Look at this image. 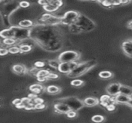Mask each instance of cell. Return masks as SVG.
I'll list each match as a JSON object with an SVG mask.
<instances>
[{"mask_svg": "<svg viewBox=\"0 0 132 123\" xmlns=\"http://www.w3.org/2000/svg\"><path fill=\"white\" fill-rule=\"evenodd\" d=\"M44 62H36L35 64H34V65H35V67L36 68H37V69H39V68H43V66H44Z\"/></svg>", "mask_w": 132, "mask_h": 123, "instance_id": "37", "label": "cell"}, {"mask_svg": "<svg viewBox=\"0 0 132 123\" xmlns=\"http://www.w3.org/2000/svg\"><path fill=\"white\" fill-rule=\"evenodd\" d=\"M50 3L55 5V6H56V7H58V8H60L63 5V2L62 1H58V0L57 1H50Z\"/></svg>", "mask_w": 132, "mask_h": 123, "instance_id": "30", "label": "cell"}, {"mask_svg": "<svg viewBox=\"0 0 132 123\" xmlns=\"http://www.w3.org/2000/svg\"><path fill=\"white\" fill-rule=\"evenodd\" d=\"M101 2L105 7H111V6H114L113 5V1H103V2Z\"/></svg>", "mask_w": 132, "mask_h": 123, "instance_id": "31", "label": "cell"}, {"mask_svg": "<svg viewBox=\"0 0 132 123\" xmlns=\"http://www.w3.org/2000/svg\"><path fill=\"white\" fill-rule=\"evenodd\" d=\"M16 27H12L8 29H3L0 32V37L3 39L12 38L15 39L16 36Z\"/></svg>", "mask_w": 132, "mask_h": 123, "instance_id": "5", "label": "cell"}, {"mask_svg": "<svg viewBox=\"0 0 132 123\" xmlns=\"http://www.w3.org/2000/svg\"><path fill=\"white\" fill-rule=\"evenodd\" d=\"M130 40H131V42H132V38H131V39H130Z\"/></svg>", "mask_w": 132, "mask_h": 123, "instance_id": "46", "label": "cell"}, {"mask_svg": "<svg viewBox=\"0 0 132 123\" xmlns=\"http://www.w3.org/2000/svg\"><path fill=\"white\" fill-rule=\"evenodd\" d=\"M84 84V81H82L80 79H74V80L71 81V82H70V85L74 87H79V86H83Z\"/></svg>", "mask_w": 132, "mask_h": 123, "instance_id": "22", "label": "cell"}, {"mask_svg": "<svg viewBox=\"0 0 132 123\" xmlns=\"http://www.w3.org/2000/svg\"><path fill=\"white\" fill-rule=\"evenodd\" d=\"M15 107H16V108H18V109H25V105H24L22 102H20L19 104L16 105V106H15Z\"/></svg>", "mask_w": 132, "mask_h": 123, "instance_id": "41", "label": "cell"}, {"mask_svg": "<svg viewBox=\"0 0 132 123\" xmlns=\"http://www.w3.org/2000/svg\"><path fill=\"white\" fill-rule=\"evenodd\" d=\"M79 16V12L76 11H68L61 18V23L63 25H70L77 21Z\"/></svg>", "mask_w": 132, "mask_h": 123, "instance_id": "4", "label": "cell"}, {"mask_svg": "<svg viewBox=\"0 0 132 123\" xmlns=\"http://www.w3.org/2000/svg\"><path fill=\"white\" fill-rule=\"evenodd\" d=\"M32 25H33V22L29 19L22 20L19 22V26L20 28H22V29H28V28L32 27Z\"/></svg>", "mask_w": 132, "mask_h": 123, "instance_id": "17", "label": "cell"}, {"mask_svg": "<svg viewBox=\"0 0 132 123\" xmlns=\"http://www.w3.org/2000/svg\"><path fill=\"white\" fill-rule=\"evenodd\" d=\"M38 3H39V5H43V6H45V5H48V4H49V1H46V0H40V1H39V2H38Z\"/></svg>", "mask_w": 132, "mask_h": 123, "instance_id": "39", "label": "cell"}, {"mask_svg": "<svg viewBox=\"0 0 132 123\" xmlns=\"http://www.w3.org/2000/svg\"><path fill=\"white\" fill-rule=\"evenodd\" d=\"M9 53V50L8 49H5V48H0V56H4L6 55Z\"/></svg>", "mask_w": 132, "mask_h": 123, "instance_id": "32", "label": "cell"}, {"mask_svg": "<svg viewBox=\"0 0 132 123\" xmlns=\"http://www.w3.org/2000/svg\"><path fill=\"white\" fill-rule=\"evenodd\" d=\"M84 106H89V107H93L99 104V100L97 98L94 97H87L84 100Z\"/></svg>", "mask_w": 132, "mask_h": 123, "instance_id": "11", "label": "cell"}, {"mask_svg": "<svg viewBox=\"0 0 132 123\" xmlns=\"http://www.w3.org/2000/svg\"><path fill=\"white\" fill-rule=\"evenodd\" d=\"M60 102H63L65 104H67L71 110L73 111H77L80 110V109H82L84 106V102H81L80 100H79L78 99L75 98V97H69V98H66L64 99H62L60 101Z\"/></svg>", "mask_w": 132, "mask_h": 123, "instance_id": "2", "label": "cell"}, {"mask_svg": "<svg viewBox=\"0 0 132 123\" xmlns=\"http://www.w3.org/2000/svg\"><path fill=\"white\" fill-rule=\"evenodd\" d=\"M77 112H76V111H73V110H70V111L67 114V117L70 118V119H73V118L77 117Z\"/></svg>", "mask_w": 132, "mask_h": 123, "instance_id": "29", "label": "cell"}, {"mask_svg": "<svg viewBox=\"0 0 132 123\" xmlns=\"http://www.w3.org/2000/svg\"><path fill=\"white\" fill-rule=\"evenodd\" d=\"M32 102L35 105H37V104H43L44 102V101H43V99H42L40 98H36L35 99L32 100Z\"/></svg>", "mask_w": 132, "mask_h": 123, "instance_id": "34", "label": "cell"}, {"mask_svg": "<svg viewBox=\"0 0 132 123\" xmlns=\"http://www.w3.org/2000/svg\"><path fill=\"white\" fill-rule=\"evenodd\" d=\"M120 94H122V95L131 97V96H132V89L129 86H125V85H121Z\"/></svg>", "mask_w": 132, "mask_h": 123, "instance_id": "13", "label": "cell"}, {"mask_svg": "<svg viewBox=\"0 0 132 123\" xmlns=\"http://www.w3.org/2000/svg\"><path fill=\"white\" fill-rule=\"evenodd\" d=\"M50 72L48 71V70H46V69H41V70H39L36 75V78L38 77H42V78H46L47 79V76L49 75Z\"/></svg>", "mask_w": 132, "mask_h": 123, "instance_id": "20", "label": "cell"}, {"mask_svg": "<svg viewBox=\"0 0 132 123\" xmlns=\"http://www.w3.org/2000/svg\"><path fill=\"white\" fill-rule=\"evenodd\" d=\"M99 77L104 79H111L113 77V73L110 71H102L99 72Z\"/></svg>", "mask_w": 132, "mask_h": 123, "instance_id": "18", "label": "cell"}, {"mask_svg": "<svg viewBox=\"0 0 132 123\" xmlns=\"http://www.w3.org/2000/svg\"><path fill=\"white\" fill-rule=\"evenodd\" d=\"M20 102H22L21 99H15V100H13V101H12V104H13V105H15V106H16V105L19 104Z\"/></svg>", "mask_w": 132, "mask_h": 123, "instance_id": "40", "label": "cell"}, {"mask_svg": "<svg viewBox=\"0 0 132 123\" xmlns=\"http://www.w3.org/2000/svg\"><path fill=\"white\" fill-rule=\"evenodd\" d=\"M107 108H108L110 111H112V110L114 109V106L113 105H108V106H107Z\"/></svg>", "mask_w": 132, "mask_h": 123, "instance_id": "44", "label": "cell"}, {"mask_svg": "<svg viewBox=\"0 0 132 123\" xmlns=\"http://www.w3.org/2000/svg\"><path fill=\"white\" fill-rule=\"evenodd\" d=\"M127 27L130 29H132V20H130L128 22V25H127Z\"/></svg>", "mask_w": 132, "mask_h": 123, "instance_id": "43", "label": "cell"}, {"mask_svg": "<svg viewBox=\"0 0 132 123\" xmlns=\"http://www.w3.org/2000/svg\"><path fill=\"white\" fill-rule=\"evenodd\" d=\"M60 63V62L58 60H50V61L49 62V65H50L52 68H54V69H58Z\"/></svg>", "mask_w": 132, "mask_h": 123, "instance_id": "26", "label": "cell"}, {"mask_svg": "<svg viewBox=\"0 0 132 123\" xmlns=\"http://www.w3.org/2000/svg\"><path fill=\"white\" fill-rule=\"evenodd\" d=\"M122 49L127 56L132 58V42L130 39L126 40L122 43Z\"/></svg>", "mask_w": 132, "mask_h": 123, "instance_id": "8", "label": "cell"}, {"mask_svg": "<svg viewBox=\"0 0 132 123\" xmlns=\"http://www.w3.org/2000/svg\"><path fill=\"white\" fill-rule=\"evenodd\" d=\"M46 109V105H44L43 103V104H37V105H35V109L40 110V109Z\"/></svg>", "mask_w": 132, "mask_h": 123, "instance_id": "35", "label": "cell"}, {"mask_svg": "<svg viewBox=\"0 0 132 123\" xmlns=\"http://www.w3.org/2000/svg\"><path fill=\"white\" fill-rule=\"evenodd\" d=\"M46 23L49 24V25H56V24H60L61 23V18L60 17H56L54 15H52L49 18L48 20H46L45 22Z\"/></svg>", "mask_w": 132, "mask_h": 123, "instance_id": "16", "label": "cell"}, {"mask_svg": "<svg viewBox=\"0 0 132 123\" xmlns=\"http://www.w3.org/2000/svg\"><path fill=\"white\" fill-rule=\"evenodd\" d=\"M129 3H131V1H121V5H127Z\"/></svg>", "mask_w": 132, "mask_h": 123, "instance_id": "45", "label": "cell"}, {"mask_svg": "<svg viewBox=\"0 0 132 123\" xmlns=\"http://www.w3.org/2000/svg\"><path fill=\"white\" fill-rule=\"evenodd\" d=\"M8 50H9V53H11V54H17V53L21 52L19 47H17V46H12L9 48Z\"/></svg>", "mask_w": 132, "mask_h": 123, "instance_id": "25", "label": "cell"}, {"mask_svg": "<svg viewBox=\"0 0 132 123\" xmlns=\"http://www.w3.org/2000/svg\"><path fill=\"white\" fill-rule=\"evenodd\" d=\"M61 91V89L56 86H49L47 88H46V92L49 93V94H51V95H56V94H58L60 93Z\"/></svg>", "mask_w": 132, "mask_h": 123, "instance_id": "15", "label": "cell"}, {"mask_svg": "<svg viewBox=\"0 0 132 123\" xmlns=\"http://www.w3.org/2000/svg\"><path fill=\"white\" fill-rule=\"evenodd\" d=\"M21 101H22V102L25 105V107H26V105H28V104H29L30 102H32V99H29V97H24V98H22L21 99Z\"/></svg>", "mask_w": 132, "mask_h": 123, "instance_id": "28", "label": "cell"}, {"mask_svg": "<svg viewBox=\"0 0 132 123\" xmlns=\"http://www.w3.org/2000/svg\"><path fill=\"white\" fill-rule=\"evenodd\" d=\"M29 90L32 92L34 94H39L44 90V87L39 84H33L29 86Z\"/></svg>", "mask_w": 132, "mask_h": 123, "instance_id": "14", "label": "cell"}, {"mask_svg": "<svg viewBox=\"0 0 132 123\" xmlns=\"http://www.w3.org/2000/svg\"><path fill=\"white\" fill-rule=\"evenodd\" d=\"M12 70L14 73L18 74V75H21V74H25L26 72V68L25 65H22V64H16L14 65L12 67Z\"/></svg>", "mask_w": 132, "mask_h": 123, "instance_id": "10", "label": "cell"}, {"mask_svg": "<svg viewBox=\"0 0 132 123\" xmlns=\"http://www.w3.org/2000/svg\"><path fill=\"white\" fill-rule=\"evenodd\" d=\"M37 80H38L39 82H45V81H46V80H47V79H46V78L38 77V78H37Z\"/></svg>", "mask_w": 132, "mask_h": 123, "instance_id": "42", "label": "cell"}, {"mask_svg": "<svg viewBox=\"0 0 132 123\" xmlns=\"http://www.w3.org/2000/svg\"><path fill=\"white\" fill-rule=\"evenodd\" d=\"M110 96H103L101 98V102H108L109 100H110Z\"/></svg>", "mask_w": 132, "mask_h": 123, "instance_id": "38", "label": "cell"}, {"mask_svg": "<svg viewBox=\"0 0 132 123\" xmlns=\"http://www.w3.org/2000/svg\"><path fill=\"white\" fill-rule=\"evenodd\" d=\"M80 57L79 52L75 51H65L60 54L58 57V61L60 62H70L78 60Z\"/></svg>", "mask_w": 132, "mask_h": 123, "instance_id": "1", "label": "cell"}, {"mask_svg": "<svg viewBox=\"0 0 132 123\" xmlns=\"http://www.w3.org/2000/svg\"><path fill=\"white\" fill-rule=\"evenodd\" d=\"M79 65V63L77 62V61H75V62H69V65H70V71H73V69H75L77 67V65Z\"/></svg>", "mask_w": 132, "mask_h": 123, "instance_id": "27", "label": "cell"}, {"mask_svg": "<svg viewBox=\"0 0 132 123\" xmlns=\"http://www.w3.org/2000/svg\"><path fill=\"white\" fill-rule=\"evenodd\" d=\"M57 69L60 72L64 73L67 75L71 72L70 69V65H69V62H60Z\"/></svg>", "mask_w": 132, "mask_h": 123, "instance_id": "12", "label": "cell"}, {"mask_svg": "<svg viewBox=\"0 0 132 123\" xmlns=\"http://www.w3.org/2000/svg\"><path fill=\"white\" fill-rule=\"evenodd\" d=\"M54 109L56 112L60 113V114H66V115L71 110L70 108L67 104L63 102H60L54 105Z\"/></svg>", "mask_w": 132, "mask_h": 123, "instance_id": "6", "label": "cell"}, {"mask_svg": "<svg viewBox=\"0 0 132 123\" xmlns=\"http://www.w3.org/2000/svg\"><path fill=\"white\" fill-rule=\"evenodd\" d=\"M59 78V76H58V75H56V74H54V73H50L49 74V75L47 76V79H58Z\"/></svg>", "mask_w": 132, "mask_h": 123, "instance_id": "36", "label": "cell"}, {"mask_svg": "<svg viewBox=\"0 0 132 123\" xmlns=\"http://www.w3.org/2000/svg\"><path fill=\"white\" fill-rule=\"evenodd\" d=\"M29 5H30V3L28 2H19V6L21 8H28Z\"/></svg>", "mask_w": 132, "mask_h": 123, "instance_id": "33", "label": "cell"}, {"mask_svg": "<svg viewBox=\"0 0 132 123\" xmlns=\"http://www.w3.org/2000/svg\"><path fill=\"white\" fill-rule=\"evenodd\" d=\"M120 87H121V84H119V83H112V84H111V85H109L108 86L107 92L110 96L115 97L116 96L120 94Z\"/></svg>", "mask_w": 132, "mask_h": 123, "instance_id": "7", "label": "cell"}, {"mask_svg": "<svg viewBox=\"0 0 132 123\" xmlns=\"http://www.w3.org/2000/svg\"><path fill=\"white\" fill-rule=\"evenodd\" d=\"M131 101L132 99H131V97L122 94H118L114 97V102L119 104H130Z\"/></svg>", "mask_w": 132, "mask_h": 123, "instance_id": "9", "label": "cell"}, {"mask_svg": "<svg viewBox=\"0 0 132 123\" xmlns=\"http://www.w3.org/2000/svg\"><path fill=\"white\" fill-rule=\"evenodd\" d=\"M43 9H44L46 12H56V11L59 8L58 7H56V6H55V5L50 4V1H49V4L46 5H45V6H43Z\"/></svg>", "mask_w": 132, "mask_h": 123, "instance_id": "19", "label": "cell"}, {"mask_svg": "<svg viewBox=\"0 0 132 123\" xmlns=\"http://www.w3.org/2000/svg\"><path fill=\"white\" fill-rule=\"evenodd\" d=\"M89 69H90V62H86L84 63H79V65H77V67L75 69H73L69 74H67V76H69L70 78H75V77L80 76V75H84L85 72H87L89 70Z\"/></svg>", "mask_w": 132, "mask_h": 123, "instance_id": "3", "label": "cell"}, {"mask_svg": "<svg viewBox=\"0 0 132 123\" xmlns=\"http://www.w3.org/2000/svg\"><path fill=\"white\" fill-rule=\"evenodd\" d=\"M91 120L95 123H101L104 121V117L101 115H95L92 116Z\"/></svg>", "mask_w": 132, "mask_h": 123, "instance_id": "21", "label": "cell"}, {"mask_svg": "<svg viewBox=\"0 0 132 123\" xmlns=\"http://www.w3.org/2000/svg\"><path fill=\"white\" fill-rule=\"evenodd\" d=\"M15 39L12 38H7L3 39V43L6 45H12L15 43Z\"/></svg>", "mask_w": 132, "mask_h": 123, "instance_id": "23", "label": "cell"}, {"mask_svg": "<svg viewBox=\"0 0 132 123\" xmlns=\"http://www.w3.org/2000/svg\"><path fill=\"white\" fill-rule=\"evenodd\" d=\"M21 52H29L32 50V47L28 45H22L19 46Z\"/></svg>", "mask_w": 132, "mask_h": 123, "instance_id": "24", "label": "cell"}]
</instances>
